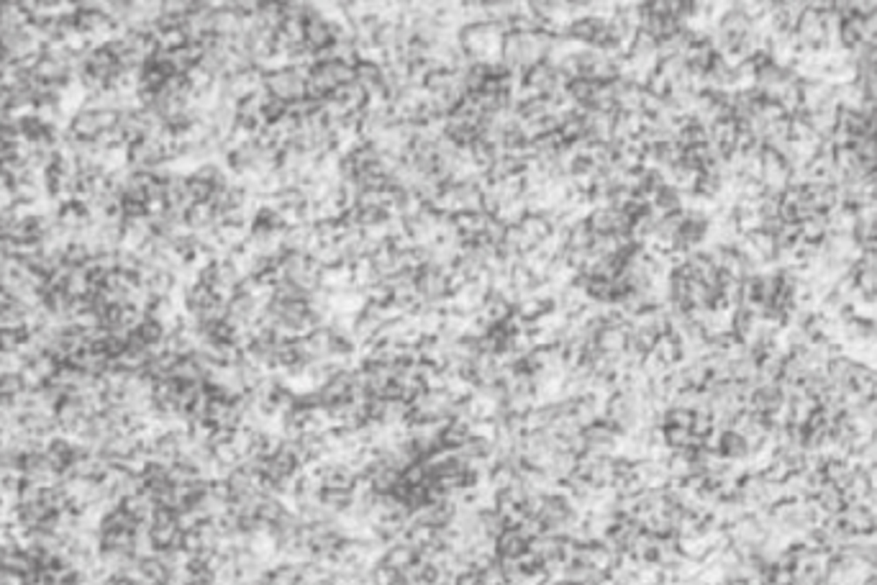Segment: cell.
Wrapping results in <instances>:
<instances>
[{"label": "cell", "instance_id": "1", "mask_svg": "<svg viewBox=\"0 0 877 585\" xmlns=\"http://www.w3.org/2000/svg\"><path fill=\"white\" fill-rule=\"evenodd\" d=\"M867 39V31H865V19L862 16H849L844 23H841V34H839V41H841V49H847L852 51L854 47H859L862 41Z\"/></svg>", "mask_w": 877, "mask_h": 585}, {"label": "cell", "instance_id": "2", "mask_svg": "<svg viewBox=\"0 0 877 585\" xmlns=\"http://www.w3.org/2000/svg\"><path fill=\"white\" fill-rule=\"evenodd\" d=\"M69 131L80 139V141H95L100 128H97V118L90 111H78L72 121H69Z\"/></svg>", "mask_w": 877, "mask_h": 585}, {"label": "cell", "instance_id": "3", "mask_svg": "<svg viewBox=\"0 0 877 585\" xmlns=\"http://www.w3.org/2000/svg\"><path fill=\"white\" fill-rule=\"evenodd\" d=\"M34 78L39 80V82H67L69 72H67V65L65 62H57V59L51 57H41V62L36 65V69L31 72Z\"/></svg>", "mask_w": 877, "mask_h": 585}, {"label": "cell", "instance_id": "4", "mask_svg": "<svg viewBox=\"0 0 877 585\" xmlns=\"http://www.w3.org/2000/svg\"><path fill=\"white\" fill-rule=\"evenodd\" d=\"M31 339L29 326L19 329H0V354H19L21 347Z\"/></svg>", "mask_w": 877, "mask_h": 585}, {"label": "cell", "instance_id": "5", "mask_svg": "<svg viewBox=\"0 0 877 585\" xmlns=\"http://www.w3.org/2000/svg\"><path fill=\"white\" fill-rule=\"evenodd\" d=\"M29 23V13L21 8V3H0V29H23Z\"/></svg>", "mask_w": 877, "mask_h": 585}, {"label": "cell", "instance_id": "6", "mask_svg": "<svg viewBox=\"0 0 877 585\" xmlns=\"http://www.w3.org/2000/svg\"><path fill=\"white\" fill-rule=\"evenodd\" d=\"M54 419H57L59 429L62 434L75 424L78 419H82V409H80V398H65L59 403L57 409H54Z\"/></svg>", "mask_w": 877, "mask_h": 585}, {"label": "cell", "instance_id": "7", "mask_svg": "<svg viewBox=\"0 0 877 585\" xmlns=\"http://www.w3.org/2000/svg\"><path fill=\"white\" fill-rule=\"evenodd\" d=\"M800 234H803V239H808V242H823V236L828 234V216L816 211L808 221L800 224Z\"/></svg>", "mask_w": 877, "mask_h": 585}, {"label": "cell", "instance_id": "8", "mask_svg": "<svg viewBox=\"0 0 877 585\" xmlns=\"http://www.w3.org/2000/svg\"><path fill=\"white\" fill-rule=\"evenodd\" d=\"M65 292H67L69 298H85V295L90 292V275L85 273L82 267H75L67 277Z\"/></svg>", "mask_w": 877, "mask_h": 585}, {"label": "cell", "instance_id": "9", "mask_svg": "<svg viewBox=\"0 0 877 585\" xmlns=\"http://www.w3.org/2000/svg\"><path fill=\"white\" fill-rule=\"evenodd\" d=\"M10 190H13V198H16V203H29V205H36L41 198H47L44 190L34 185V183H26V180H19V183H10Z\"/></svg>", "mask_w": 877, "mask_h": 585}, {"label": "cell", "instance_id": "10", "mask_svg": "<svg viewBox=\"0 0 877 585\" xmlns=\"http://www.w3.org/2000/svg\"><path fill=\"white\" fill-rule=\"evenodd\" d=\"M747 236H749V242L754 244V249H757L767 262L775 260V254H777V242H775V236L767 234V231H751V234H747Z\"/></svg>", "mask_w": 877, "mask_h": 585}, {"label": "cell", "instance_id": "11", "mask_svg": "<svg viewBox=\"0 0 877 585\" xmlns=\"http://www.w3.org/2000/svg\"><path fill=\"white\" fill-rule=\"evenodd\" d=\"M137 334L141 336V341H144V344H156V341H162L167 336L165 323L154 321V319H149V316H144V319H141Z\"/></svg>", "mask_w": 877, "mask_h": 585}, {"label": "cell", "instance_id": "12", "mask_svg": "<svg viewBox=\"0 0 877 585\" xmlns=\"http://www.w3.org/2000/svg\"><path fill=\"white\" fill-rule=\"evenodd\" d=\"M139 267H141V260H139L137 252H131V249H118L116 252V270L118 273L137 275Z\"/></svg>", "mask_w": 877, "mask_h": 585}, {"label": "cell", "instance_id": "13", "mask_svg": "<svg viewBox=\"0 0 877 585\" xmlns=\"http://www.w3.org/2000/svg\"><path fill=\"white\" fill-rule=\"evenodd\" d=\"M41 493H44V488H41L39 483L23 480L19 488V506H34V503H39Z\"/></svg>", "mask_w": 877, "mask_h": 585}, {"label": "cell", "instance_id": "14", "mask_svg": "<svg viewBox=\"0 0 877 585\" xmlns=\"http://www.w3.org/2000/svg\"><path fill=\"white\" fill-rule=\"evenodd\" d=\"M88 260H90V252L85 244H75V242L67 244V249H65V264H67V267H72V270H75V267H82Z\"/></svg>", "mask_w": 877, "mask_h": 585}, {"label": "cell", "instance_id": "15", "mask_svg": "<svg viewBox=\"0 0 877 585\" xmlns=\"http://www.w3.org/2000/svg\"><path fill=\"white\" fill-rule=\"evenodd\" d=\"M59 365H62V362H57V360H54V357H51V354H41L39 360H34V362H31V367H34V370L39 372V378H41V380H44V382H49V380H51V378H54V375H57Z\"/></svg>", "mask_w": 877, "mask_h": 585}, {"label": "cell", "instance_id": "16", "mask_svg": "<svg viewBox=\"0 0 877 585\" xmlns=\"http://www.w3.org/2000/svg\"><path fill=\"white\" fill-rule=\"evenodd\" d=\"M19 393H23V382H21L19 372H10V375H3V378H0V395H3V398L13 400Z\"/></svg>", "mask_w": 877, "mask_h": 585}, {"label": "cell", "instance_id": "17", "mask_svg": "<svg viewBox=\"0 0 877 585\" xmlns=\"http://www.w3.org/2000/svg\"><path fill=\"white\" fill-rule=\"evenodd\" d=\"M95 118H97V128H100V131H116L121 113L113 111V108H103V111L95 113Z\"/></svg>", "mask_w": 877, "mask_h": 585}, {"label": "cell", "instance_id": "18", "mask_svg": "<svg viewBox=\"0 0 877 585\" xmlns=\"http://www.w3.org/2000/svg\"><path fill=\"white\" fill-rule=\"evenodd\" d=\"M19 375H21V382H23V390H31V393H36V390L44 388V380H41L39 372L34 370L31 365H26V367H23Z\"/></svg>", "mask_w": 877, "mask_h": 585}, {"label": "cell", "instance_id": "19", "mask_svg": "<svg viewBox=\"0 0 877 585\" xmlns=\"http://www.w3.org/2000/svg\"><path fill=\"white\" fill-rule=\"evenodd\" d=\"M13 205H16L13 190H10V187H0V214H8Z\"/></svg>", "mask_w": 877, "mask_h": 585}, {"label": "cell", "instance_id": "20", "mask_svg": "<svg viewBox=\"0 0 877 585\" xmlns=\"http://www.w3.org/2000/svg\"><path fill=\"white\" fill-rule=\"evenodd\" d=\"M872 69H875V75H877V65H875V67H872Z\"/></svg>", "mask_w": 877, "mask_h": 585}]
</instances>
